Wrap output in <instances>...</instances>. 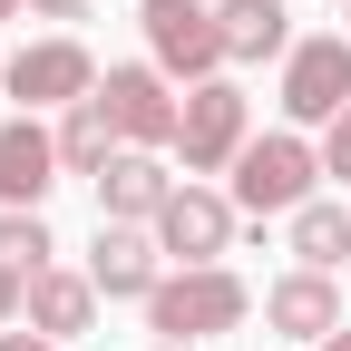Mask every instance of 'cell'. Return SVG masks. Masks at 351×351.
I'll use <instances>...</instances> for the list:
<instances>
[{
	"label": "cell",
	"mask_w": 351,
	"mask_h": 351,
	"mask_svg": "<svg viewBox=\"0 0 351 351\" xmlns=\"http://www.w3.org/2000/svg\"><path fill=\"white\" fill-rule=\"evenodd\" d=\"M244 302H254V293L225 274V263H186V274H166V283L147 293V322H156L166 341H205V332H234Z\"/></svg>",
	"instance_id": "obj_1"
},
{
	"label": "cell",
	"mask_w": 351,
	"mask_h": 351,
	"mask_svg": "<svg viewBox=\"0 0 351 351\" xmlns=\"http://www.w3.org/2000/svg\"><path fill=\"white\" fill-rule=\"evenodd\" d=\"M313 176H322V156L302 147V137H244L234 205L244 215H302V205H313Z\"/></svg>",
	"instance_id": "obj_2"
},
{
	"label": "cell",
	"mask_w": 351,
	"mask_h": 351,
	"mask_svg": "<svg viewBox=\"0 0 351 351\" xmlns=\"http://www.w3.org/2000/svg\"><path fill=\"white\" fill-rule=\"evenodd\" d=\"M137 20H147V49H156V69L166 78H215L225 69V20L205 10V0H137Z\"/></svg>",
	"instance_id": "obj_3"
},
{
	"label": "cell",
	"mask_w": 351,
	"mask_h": 351,
	"mask_svg": "<svg viewBox=\"0 0 351 351\" xmlns=\"http://www.w3.org/2000/svg\"><path fill=\"white\" fill-rule=\"evenodd\" d=\"M176 156H186V176H215V166L244 156V88H234V78H195V88H186Z\"/></svg>",
	"instance_id": "obj_4"
},
{
	"label": "cell",
	"mask_w": 351,
	"mask_h": 351,
	"mask_svg": "<svg viewBox=\"0 0 351 351\" xmlns=\"http://www.w3.org/2000/svg\"><path fill=\"white\" fill-rule=\"evenodd\" d=\"M341 108H351V29L302 39L293 69H283V117H293V127H332Z\"/></svg>",
	"instance_id": "obj_5"
},
{
	"label": "cell",
	"mask_w": 351,
	"mask_h": 351,
	"mask_svg": "<svg viewBox=\"0 0 351 351\" xmlns=\"http://www.w3.org/2000/svg\"><path fill=\"white\" fill-rule=\"evenodd\" d=\"M0 88H10L20 108H78V98H98V59H88L78 39H39V49L10 59Z\"/></svg>",
	"instance_id": "obj_6"
},
{
	"label": "cell",
	"mask_w": 351,
	"mask_h": 351,
	"mask_svg": "<svg viewBox=\"0 0 351 351\" xmlns=\"http://www.w3.org/2000/svg\"><path fill=\"white\" fill-rule=\"evenodd\" d=\"M98 98L127 147H176V127H186V98H166V69H108Z\"/></svg>",
	"instance_id": "obj_7"
},
{
	"label": "cell",
	"mask_w": 351,
	"mask_h": 351,
	"mask_svg": "<svg viewBox=\"0 0 351 351\" xmlns=\"http://www.w3.org/2000/svg\"><path fill=\"white\" fill-rule=\"evenodd\" d=\"M166 195H176V176L156 166V147H117L98 166V215H108V225H156Z\"/></svg>",
	"instance_id": "obj_8"
},
{
	"label": "cell",
	"mask_w": 351,
	"mask_h": 351,
	"mask_svg": "<svg viewBox=\"0 0 351 351\" xmlns=\"http://www.w3.org/2000/svg\"><path fill=\"white\" fill-rule=\"evenodd\" d=\"M156 244H166L176 263H215V254L234 244V205H225V195H205V186H176L166 215H156Z\"/></svg>",
	"instance_id": "obj_9"
},
{
	"label": "cell",
	"mask_w": 351,
	"mask_h": 351,
	"mask_svg": "<svg viewBox=\"0 0 351 351\" xmlns=\"http://www.w3.org/2000/svg\"><path fill=\"white\" fill-rule=\"evenodd\" d=\"M156 254H166L156 234H137V225H108V215H98V254H88V283H98L108 302H117V293H137V302H147V293L166 283V274H156Z\"/></svg>",
	"instance_id": "obj_10"
},
{
	"label": "cell",
	"mask_w": 351,
	"mask_h": 351,
	"mask_svg": "<svg viewBox=\"0 0 351 351\" xmlns=\"http://www.w3.org/2000/svg\"><path fill=\"white\" fill-rule=\"evenodd\" d=\"M59 186V137H39V117H10L0 127V205H29Z\"/></svg>",
	"instance_id": "obj_11"
},
{
	"label": "cell",
	"mask_w": 351,
	"mask_h": 351,
	"mask_svg": "<svg viewBox=\"0 0 351 351\" xmlns=\"http://www.w3.org/2000/svg\"><path fill=\"white\" fill-rule=\"evenodd\" d=\"M263 313H274V332H293V341H332L341 332V293H332V274H283L274 293H263Z\"/></svg>",
	"instance_id": "obj_12"
},
{
	"label": "cell",
	"mask_w": 351,
	"mask_h": 351,
	"mask_svg": "<svg viewBox=\"0 0 351 351\" xmlns=\"http://www.w3.org/2000/svg\"><path fill=\"white\" fill-rule=\"evenodd\" d=\"M88 313H98V283L88 274H29V322H39V341H69V332H88Z\"/></svg>",
	"instance_id": "obj_13"
},
{
	"label": "cell",
	"mask_w": 351,
	"mask_h": 351,
	"mask_svg": "<svg viewBox=\"0 0 351 351\" xmlns=\"http://www.w3.org/2000/svg\"><path fill=\"white\" fill-rule=\"evenodd\" d=\"M117 147H127V137H117L108 98H78V108H69V127H59V166H69V176H98Z\"/></svg>",
	"instance_id": "obj_14"
},
{
	"label": "cell",
	"mask_w": 351,
	"mask_h": 351,
	"mask_svg": "<svg viewBox=\"0 0 351 351\" xmlns=\"http://www.w3.org/2000/svg\"><path fill=\"white\" fill-rule=\"evenodd\" d=\"M225 20V59H274L283 49V0H215Z\"/></svg>",
	"instance_id": "obj_15"
},
{
	"label": "cell",
	"mask_w": 351,
	"mask_h": 351,
	"mask_svg": "<svg viewBox=\"0 0 351 351\" xmlns=\"http://www.w3.org/2000/svg\"><path fill=\"white\" fill-rule=\"evenodd\" d=\"M293 254L313 263V274H332V263L351 254V215H341V205H302V215H293Z\"/></svg>",
	"instance_id": "obj_16"
},
{
	"label": "cell",
	"mask_w": 351,
	"mask_h": 351,
	"mask_svg": "<svg viewBox=\"0 0 351 351\" xmlns=\"http://www.w3.org/2000/svg\"><path fill=\"white\" fill-rule=\"evenodd\" d=\"M0 274H49V225H39V215L29 205H10V215H0Z\"/></svg>",
	"instance_id": "obj_17"
},
{
	"label": "cell",
	"mask_w": 351,
	"mask_h": 351,
	"mask_svg": "<svg viewBox=\"0 0 351 351\" xmlns=\"http://www.w3.org/2000/svg\"><path fill=\"white\" fill-rule=\"evenodd\" d=\"M322 176H351V108L332 117V137H322Z\"/></svg>",
	"instance_id": "obj_18"
},
{
	"label": "cell",
	"mask_w": 351,
	"mask_h": 351,
	"mask_svg": "<svg viewBox=\"0 0 351 351\" xmlns=\"http://www.w3.org/2000/svg\"><path fill=\"white\" fill-rule=\"evenodd\" d=\"M20 302H29V283H20V274H0V322L20 313Z\"/></svg>",
	"instance_id": "obj_19"
},
{
	"label": "cell",
	"mask_w": 351,
	"mask_h": 351,
	"mask_svg": "<svg viewBox=\"0 0 351 351\" xmlns=\"http://www.w3.org/2000/svg\"><path fill=\"white\" fill-rule=\"evenodd\" d=\"M29 10H39V20H78L88 0H29Z\"/></svg>",
	"instance_id": "obj_20"
},
{
	"label": "cell",
	"mask_w": 351,
	"mask_h": 351,
	"mask_svg": "<svg viewBox=\"0 0 351 351\" xmlns=\"http://www.w3.org/2000/svg\"><path fill=\"white\" fill-rule=\"evenodd\" d=\"M0 351H59V341H39V332H0Z\"/></svg>",
	"instance_id": "obj_21"
},
{
	"label": "cell",
	"mask_w": 351,
	"mask_h": 351,
	"mask_svg": "<svg viewBox=\"0 0 351 351\" xmlns=\"http://www.w3.org/2000/svg\"><path fill=\"white\" fill-rule=\"evenodd\" d=\"M322 351H351V322H341V332H332V341H322Z\"/></svg>",
	"instance_id": "obj_22"
},
{
	"label": "cell",
	"mask_w": 351,
	"mask_h": 351,
	"mask_svg": "<svg viewBox=\"0 0 351 351\" xmlns=\"http://www.w3.org/2000/svg\"><path fill=\"white\" fill-rule=\"evenodd\" d=\"M10 10H20V0H0V20H10Z\"/></svg>",
	"instance_id": "obj_23"
},
{
	"label": "cell",
	"mask_w": 351,
	"mask_h": 351,
	"mask_svg": "<svg viewBox=\"0 0 351 351\" xmlns=\"http://www.w3.org/2000/svg\"><path fill=\"white\" fill-rule=\"evenodd\" d=\"M156 351H186V341H156Z\"/></svg>",
	"instance_id": "obj_24"
},
{
	"label": "cell",
	"mask_w": 351,
	"mask_h": 351,
	"mask_svg": "<svg viewBox=\"0 0 351 351\" xmlns=\"http://www.w3.org/2000/svg\"><path fill=\"white\" fill-rule=\"evenodd\" d=\"M0 78H10V59H0Z\"/></svg>",
	"instance_id": "obj_25"
}]
</instances>
